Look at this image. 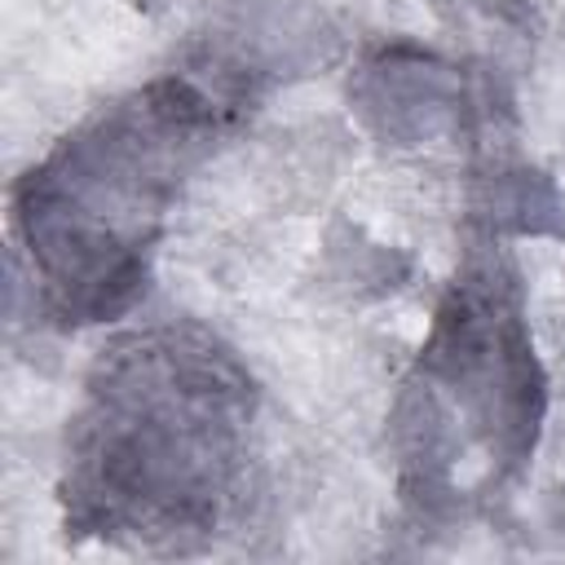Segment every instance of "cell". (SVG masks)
Segmentation results:
<instances>
[{"instance_id": "2", "label": "cell", "mask_w": 565, "mask_h": 565, "mask_svg": "<svg viewBox=\"0 0 565 565\" xmlns=\"http://www.w3.org/2000/svg\"><path fill=\"white\" fill-rule=\"evenodd\" d=\"M230 106L190 75H159L26 172L13 212L62 318L119 313L146 287L159 225L230 124Z\"/></svg>"}, {"instance_id": "1", "label": "cell", "mask_w": 565, "mask_h": 565, "mask_svg": "<svg viewBox=\"0 0 565 565\" xmlns=\"http://www.w3.org/2000/svg\"><path fill=\"white\" fill-rule=\"evenodd\" d=\"M247 419V380L212 340L150 331L115 344L66 450L75 525L172 547L212 534L243 472Z\"/></svg>"}]
</instances>
